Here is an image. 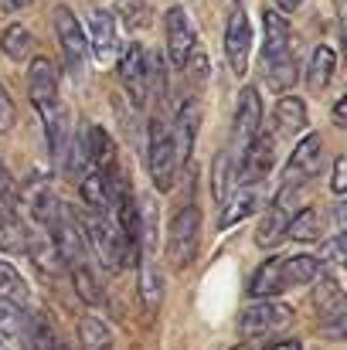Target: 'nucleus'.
<instances>
[{
    "instance_id": "14",
    "label": "nucleus",
    "mask_w": 347,
    "mask_h": 350,
    "mask_svg": "<svg viewBox=\"0 0 347 350\" xmlns=\"http://www.w3.org/2000/svg\"><path fill=\"white\" fill-rule=\"evenodd\" d=\"M248 51H252V27H248V17L242 10H231L229 27H225V58H229V68L242 79L248 72Z\"/></svg>"
},
{
    "instance_id": "47",
    "label": "nucleus",
    "mask_w": 347,
    "mask_h": 350,
    "mask_svg": "<svg viewBox=\"0 0 347 350\" xmlns=\"http://www.w3.org/2000/svg\"><path fill=\"white\" fill-rule=\"evenodd\" d=\"M235 350H245V347H235Z\"/></svg>"
},
{
    "instance_id": "32",
    "label": "nucleus",
    "mask_w": 347,
    "mask_h": 350,
    "mask_svg": "<svg viewBox=\"0 0 347 350\" xmlns=\"http://www.w3.org/2000/svg\"><path fill=\"white\" fill-rule=\"evenodd\" d=\"M21 340H24V350H58L55 334H51V327L44 320H24Z\"/></svg>"
},
{
    "instance_id": "46",
    "label": "nucleus",
    "mask_w": 347,
    "mask_h": 350,
    "mask_svg": "<svg viewBox=\"0 0 347 350\" xmlns=\"http://www.w3.org/2000/svg\"><path fill=\"white\" fill-rule=\"evenodd\" d=\"M27 3H31V0H0V7H3V10H24Z\"/></svg>"
},
{
    "instance_id": "21",
    "label": "nucleus",
    "mask_w": 347,
    "mask_h": 350,
    "mask_svg": "<svg viewBox=\"0 0 347 350\" xmlns=\"http://www.w3.org/2000/svg\"><path fill=\"white\" fill-rule=\"evenodd\" d=\"M320 275V262L313 255H293V258H283L279 265V279H283V289L290 286H307Z\"/></svg>"
},
{
    "instance_id": "29",
    "label": "nucleus",
    "mask_w": 347,
    "mask_h": 350,
    "mask_svg": "<svg viewBox=\"0 0 347 350\" xmlns=\"http://www.w3.org/2000/svg\"><path fill=\"white\" fill-rule=\"evenodd\" d=\"M0 218L3 221L21 218V191H17V180L10 177V170L3 167V160H0Z\"/></svg>"
},
{
    "instance_id": "7",
    "label": "nucleus",
    "mask_w": 347,
    "mask_h": 350,
    "mask_svg": "<svg viewBox=\"0 0 347 350\" xmlns=\"http://www.w3.org/2000/svg\"><path fill=\"white\" fill-rule=\"evenodd\" d=\"M119 82L126 89V96L136 103V106H146L150 99V68H146V48L143 44H126L119 51Z\"/></svg>"
},
{
    "instance_id": "9",
    "label": "nucleus",
    "mask_w": 347,
    "mask_h": 350,
    "mask_svg": "<svg viewBox=\"0 0 347 350\" xmlns=\"http://www.w3.org/2000/svg\"><path fill=\"white\" fill-rule=\"evenodd\" d=\"M167 27V58L174 68H188L194 58V24L184 7H170L164 17Z\"/></svg>"
},
{
    "instance_id": "12",
    "label": "nucleus",
    "mask_w": 347,
    "mask_h": 350,
    "mask_svg": "<svg viewBox=\"0 0 347 350\" xmlns=\"http://www.w3.org/2000/svg\"><path fill=\"white\" fill-rule=\"evenodd\" d=\"M272 163H276V139L266 133V136H255L248 146H245V153H242V160H238V174H235V180H242V184H255V180H262L269 170H272Z\"/></svg>"
},
{
    "instance_id": "19",
    "label": "nucleus",
    "mask_w": 347,
    "mask_h": 350,
    "mask_svg": "<svg viewBox=\"0 0 347 350\" xmlns=\"http://www.w3.org/2000/svg\"><path fill=\"white\" fill-rule=\"evenodd\" d=\"M41 122H44V136H48V150L55 160L65 157V146L72 139V129H68V113L62 109V103H55L51 109L41 113Z\"/></svg>"
},
{
    "instance_id": "8",
    "label": "nucleus",
    "mask_w": 347,
    "mask_h": 350,
    "mask_svg": "<svg viewBox=\"0 0 347 350\" xmlns=\"http://www.w3.org/2000/svg\"><path fill=\"white\" fill-rule=\"evenodd\" d=\"M293 320V310L286 303H276V299H266V303H252L242 317H238V334L242 337H266V334H276L283 330L286 323Z\"/></svg>"
},
{
    "instance_id": "33",
    "label": "nucleus",
    "mask_w": 347,
    "mask_h": 350,
    "mask_svg": "<svg viewBox=\"0 0 347 350\" xmlns=\"http://www.w3.org/2000/svg\"><path fill=\"white\" fill-rule=\"evenodd\" d=\"M140 296H143L146 310H157L160 299H164V279H160L157 265H150V262L140 269Z\"/></svg>"
},
{
    "instance_id": "3",
    "label": "nucleus",
    "mask_w": 347,
    "mask_h": 350,
    "mask_svg": "<svg viewBox=\"0 0 347 350\" xmlns=\"http://www.w3.org/2000/svg\"><path fill=\"white\" fill-rule=\"evenodd\" d=\"M198 241H201V211L194 204L181 208L167 228V258L170 265H188L198 255Z\"/></svg>"
},
{
    "instance_id": "2",
    "label": "nucleus",
    "mask_w": 347,
    "mask_h": 350,
    "mask_svg": "<svg viewBox=\"0 0 347 350\" xmlns=\"http://www.w3.org/2000/svg\"><path fill=\"white\" fill-rule=\"evenodd\" d=\"M146 167L153 177V187L160 194H167L174 187L177 177V150H174V136L170 126L164 119H150V146H146Z\"/></svg>"
},
{
    "instance_id": "16",
    "label": "nucleus",
    "mask_w": 347,
    "mask_h": 350,
    "mask_svg": "<svg viewBox=\"0 0 347 350\" xmlns=\"http://www.w3.org/2000/svg\"><path fill=\"white\" fill-rule=\"evenodd\" d=\"M317 310H320V317L327 320V330L334 334V337H341V330H344V293H341V282L337 279H324L320 282V289H317Z\"/></svg>"
},
{
    "instance_id": "17",
    "label": "nucleus",
    "mask_w": 347,
    "mask_h": 350,
    "mask_svg": "<svg viewBox=\"0 0 347 350\" xmlns=\"http://www.w3.org/2000/svg\"><path fill=\"white\" fill-rule=\"evenodd\" d=\"M113 170V167H110ZM110 170H89L82 180H79V194H82V201L89 204V211H99V215H106V208L113 204V180H110Z\"/></svg>"
},
{
    "instance_id": "20",
    "label": "nucleus",
    "mask_w": 347,
    "mask_h": 350,
    "mask_svg": "<svg viewBox=\"0 0 347 350\" xmlns=\"http://www.w3.org/2000/svg\"><path fill=\"white\" fill-rule=\"evenodd\" d=\"M334 68H337V55L327 44L313 48L310 65H307V85H310V92H324L331 85V79H334Z\"/></svg>"
},
{
    "instance_id": "6",
    "label": "nucleus",
    "mask_w": 347,
    "mask_h": 350,
    "mask_svg": "<svg viewBox=\"0 0 347 350\" xmlns=\"http://www.w3.org/2000/svg\"><path fill=\"white\" fill-rule=\"evenodd\" d=\"M320 163H324V143L317 133H307L290 153V163L283 170V191H296L300 184L313 180L320 174Z\"/></svg>"
},
{
    "instance_id": "34",
    "label": "nucleus",
    "mask_w": 347,
    "mask_h": 350,
    "mask_svg": "<svg viewBox=\"0 0 347 350\" xmlns=\"http://www.w3.org/2000/svg\"><path fill=\"white\" fill-rule=\"evenodd\" d=\"M21 330H24V313H21V306L0 299V340H3V344H14V340H21Z\"/></svg>"
},
{
    "instance_id": "31",
    "label": "nucleus",
    "mask_w": 347,
    "mask_h": 350,
    "mask_svg": "<svg viewBox=\"0 0 347 350\" xmlns=\"http://www.w3.org/2000/svg\"><path fill=\"white\" fill-rule=\"evenodd\" d=\"M72 282H75V293H79V299H82V303L99 306L103 289H99V275L89 269V262H86V265H79V269H72Z\"/></svg>"
},
{
    "instance_id": "26",
    "label": "nucleus",
    "mask_w": 347,
    "mask_h": 350,
    "mask_svg": "<svg viewBox=\"0 0 347 350\" xmlns=\"http://www.w3.org/2000/svg\"><path fill=\"white\" fill-rule=\"evenodd\" d=\"M286 234H290L293 241H320V234H324V218H320V211H317V208L296 211V215L290 218V225H286Z\"/></svg>"
},
{
    "instance_id": "44",
    "label": "nucleus",
    "mask_w": 347,
    "mask_h": 350,
    "mask_svg": "<svg viewBox=\"0 0 347 350\" xmlns=\"http://www.w3.org/2000/svg\"><path fill=\"white\" fill-rule=\"evenodd\" d=\"M334 122H337V126H344L347 122V99H341V103L334 106Z\"/></svg>"
},
{
    "instance_id": "11",
    "label": "nucleus",
    "mask_w": 347,
    "mask_h": 350,
    "mask_svg": "<svg viewBox=\"0 0 347 350\" xmlns=\"http://www.w3.org/2000/svg\"><path fill=\"white\" fill-rule=\"evenodd\" d=\"M259 126H262V99L252 85L242 89L238 96V109H235V122H231V139L238 146V157L245 153V146L259 136Z\"/></svg>"
},
{
    "instance_id": "13",
    "label": "nucleus",
    "mask_w": 347,
    "mask_h": 350,
    "mask_svg": "<svg viewBox=\"0 0 347 350\" xmlns=\"http://www.w3.org/2000/svg\"><path fill=\"white\" fill-rule=\"evenodd\" d=\"M27 96H31V103H34L38 113H44V109H51L58 103V72H55L51 58H31Z\"/></svg>"
},
{
    "instance_id": "35",
    "label": "nucleus",
    "mask_w": 347,
    "mask_h": 350,
    "mask_svg": "<svg viewBox=\"0 0 347 350\" xmlns=\"http://www.w3.org/2000/svg\"><path fill=\"white\" fill-rule=\"evenodd\" d=\"M65 150H68V170H72V177L82 180L89 174V167H92L89 163V150H86V136H72Z\"/></svg>"
},
{
    "instance_id": "4",
    "label": "nucleus",
    "mask_w": 347,
    "mask_h": 350,
    "mask_svg": "<svg viewBox=\"0 0 347 350\" xmlns=\"http://www.w3.org/2000/svg\"><path fill=\"white\" fill-rule=\"evenodd\" d=\"M82 234H86V248H92V252H96V258H99L103 272H110V275H113V272L123 269V245H119V232L106 221V215L89 211V215L82 218Z\"/></svg>"
},
{
    "instance_id": "38",
    "label": "nucleus",
    "mask_w": 347,
    "mask_h": 350,
    "mask_svg": "<svg viewBox=\"0 0 347 350\" xmlns=\"http://www.w3.org/2000/svg\"><path fill=\"white\" fill-rule=\"evenodd\" d=\"M229 153H222L218 160H215V184H211V194L218 198V201H229V177H231V167H229Z\"/></svg>"
},
{
    "instance_id": "40",
    "label": "nucleus",
    "mask_w": 347,
    "mask_h": 350,
    "mask_svg": "<svg viewBox=\"0 0 347 350\" xmlns=\"http://www.w3.org/2000/svg\"><path fill=\"white\" fill-rule=\"evenodd\" d=\"M14 122H17V106H14L10 92L0 85V136H3V133H10V129H14Z\"/></svg>"
},
{
    "instance_id": "10",
    "label": "nucleus",
    "mask_w": 347,
    "mask_h": 350,
    "mask_svg": "<svg viewBox=\"0 0 347 350\" xmlns=\"http://www.w3.org/2000/svg\"><path fill=\"white\" fill-rule=\"evenodd\" d=\"M55 27H58V41H62V51H65V62L75 72H82L86 58H89V41H86V27L79 24V17L68 10V7H58L55 10Z\"/></svg>"
},
{
    "instance_id": "37",
    "label": "nucleus",
    "mask_w": 347,
    "mask_h": 350,
    "mask_svg": "<svg viewBox=\"0 0 347 350\" xmlns=\"http://www.w3.org/2000/svg\"><path fill=\"white\" fill-rule=\"evenodd\" d=\"M58 201H55V194L51 191H38V198H34V218L44 225V228H51V221H55V215H58Z\"/></svg>"
},
{
    "instance_id": "28",
    "label": "nucleus",
    "mask_w": 347,
    "mask_h": 350,
    "mask_svg": "<svg viewBox=\"0 0 347 350\" xmlns=\"http://www.w3.org/2000/svg\"><path fill=\"white\" fill-rule=\"evenodd\" d=\"M79 337H82V350H113V330L99 317H86L79 327Z\"/></svg>"
},
{
    "instance_id": "22",
    "label": "nucleus",
    "mask_w": 347,
    "mask_h": 350,
    "mask_svg": "<svg viewBox=\"0 0 347 350\" xmlns=\"http://www.w3.org/2000/svg\"><path fill=\"white\" fill-rule=\"evenodd\" d=\"M272 119H276V129L279 133H300L303 126H307V103L303 99H296V96H283L279 103H276V109H272Z\"/></svg>"
},
{
    "instance_id": "39",
    "label": "nucleus",
    "mask_w": 347,
    "mask_h": 350,
    "mask_svg": "<svg viewBox=\"0 0 347 350\" xmlns=\"http://www.w3.org/2000/svg\"><path fill=\"white\" fill-rule=\"evenodd\" d=\"M119 14L129 27H140L146 21V3L143 0H119Z\"/></svg>"
},
{
    "instance_id": "27",
    "label": "nucleus",
    "mask_w": 347,
    "mask_h": 350,
    "mask_svg": "<svg viewBox=\"0 0 347 350\" xmlns=\"http://www.w3.org/2000/svg\"><path fill=\"white\" fill-rule=\"evenodd\" d=\"M0 299H7V303H14V306H27V299H31V289H27V282L21 279V272L10 265V262H3L0 258Z\"/></svg>"
},
{
    "instance_id": "24",
    "label": "nucleus",
    "mask_w": 347,
    "mask_h": 350,
    "mask_svg": "<svg viewBox=\"0 0 347 350\" xmlns=\"http://www.w3.org/2000/svg\"><path fill=\"white\" fill-rule=\"evenodd\" d=\"M86 150H89V163L96 170H110L116 160V146H113V136L103 129V126H92L86 133Z\"/></svg>"
},
{
    "instance_id": "36",
    "label": "nucleus",
    "mask_w": 347,
    "mask_h": 350,
    "mask_svg": "<svg viewBox=\"0 0 347 350\" xmlns=\"http://www.w3.org/2000/svg\"><path fill=\"white\" fill-rule=\"evenodd\" d=\"M27 252H31V258L38 262V269H44V272H51V275L62 269V258H58V252H55L51 238H48V241H34Z\"/></svg>"
},
{
    "instance_id": "25",
    "label": "nucleus",
    "mask_w": 347,
    "mask_h": 350,
    "mask_svg": "<svg viewBox=\"0 0 347 350\" xmlns=\"http://www.w3.org/2000/svg\"><path fill=\"white\" fill-rule=\"evenodd\" d=\"M255 208H259V194H255L252 187L235 191V194H231V201H225V208H222V221H218V228H231V225L245 221Z\"/></svg>"
},
{
    "instance_id": "48",
    "label": "nucleus",
    "mask_w": 347,
    "mask_h": 350,
    "mask_svg": "<svg viewBox=\"0 0 347 350\" xmlns=\"http://www.w3.org/2000/svg\"><path fill=\"white\" fill-rule=\"evenodd\" d=\"M58 350H68V347H58Z\"/></svg>"
},
{
    "instance_id": "41",
    "label": "nucleus",
    "mask_w": 347,
    "mask_h": 350,
    "mask_svg": "<svg viewBox=\"0 0 347 350\" xmlns=\"http://www.w3.org/2000/svg\"><path fill=\"white\" fill-rule=\"evenodd\" d=\"M344 234H337V238H331L327 245H324V258L327 262H344Z\"/></svg>"
},
{
    "instance_id": "43",
    "label": "nucleus",
    "mask_w": 347,
    "mask_h": 350,
    "mask_svg": "<svg viewBox=\"0 0 347 350\" xmlns=\"http://www.w3.org/2000/svg\"><path fill=\"white\" fill-rule=\"evenodd\" d=\"M279 3V10L276 14H300L307 3H313V0H276Z\"/></svg>"
},
{
    "instance_id": "18",
    "label": "nucleus",
    "mask_w": 347,
    "mask_h": 350,
    "mask_svg": "<svg viewBox=\"0 0 347 350\" xmlns=\"http://www.w3.org/2000/svg\"><path fill=\"white\" fill-rule=\"evenodd\" d=\"M286 198H290V191H279V198H276V204L266 211V218L259 221V228H255V245H276L283 234H286V225H290V218H293V211L286 208Z\"/></svg>"
},
{
    "instance_id": "45",
    "label": "nucleus",
    "mask_w": 347,
    "mask_h": 350,
    "mask_svg": "<svg viewBox=\"0 0 347 350\" xmlns=\"http://www.w3.org/2000/svg\"><path fill=\"white\" fill-rule=\"evenodd\" d=\"M266 350H303V347H300V340H279V344H269Z\"/></svg>"
},
{
    "instance_id": "1",
    "label": "nucleus",
    "mask_w": 347,
    "mask_h": 350,
    "mask_svg": "<svg viewBox=\"0 0 347 350\" xmlns=\"http://www.w3.org/2000/svg\"><path fill=\"white\" fill-rule=\"evenodd\" d=\"M262 31H266V44H262V55H266V75L272 82L276 92L290 89L296 82V58H293V38H290V24L283 14L276 10H266L262 14Z\"/></svg>"
},
{
    "instance_id": "5",
    "label": "nucleus",
    "mask_w": 347,
    "mask_h": 350,
    "mask_svg": "<svg viewBox=\"0 0 347 350\" xmlns=\"http://www.w3.org/2000/svg\"><path fill=\"white\" fill-rule=\"evenodd\" d=\"M48 238H51V245H55L62 265H68V269L86 265V234L79 228V218H75L65 204L58 208V215H55V221H51V228H48Z\"/></svg>"
},
{
    "instance_id": "30",
    "label": "nucleus",
    "mask_w": 347,
    "mask_h": 350,
    "mask_svg": "<svg viewBox=\"0 0 347 350\" xmlns=\"http://www.w3.org/2000/svg\"><path fill=\"white\" fill-rule=\"evenodd\" d=\"M0 48H3V55H7V58L21 62V58H27V55H31L34 38H31V31H27L24 24H10V27L3 31V38H0Z\"/></svg>"
},
{
    "instance_id": "42",
    "label": "nucleus",
    "mask_w": 347,
    "mask_h": 350,
    "mask_svg": "<svg viewBox=\"0 0 347 350\" xmlns=\"http://www.w3.org/2000/svg\"><path fill=\"white\" fill-rule=\"evenodd\" d=\"M331 187H334V194H344V187H347V160L344 157L334 163V180H331Z\"/></svg>"
},
{
    "instance_id": "15",
    "label": "nucleus",
    "mask_w": 347,
    "mask_h": 350,
    "mask_svg": "<svg viewBox=\"0 0 347 350\" xmlns=\"http://www.w3.org/2000/svg\"><path fill=\"white\" fill-rule=\"evenodd\" d=\"M86 41L96 55V62H113L119 55V38H116V21L110 10H92L89 14V31Z\"/></svg>"
},
{
    "instance_id": "23",
    "label": "nucleus",
    "mask_w": 347,
    "mask_h": 350,
    "mask_svg": "<svg viewBox=\"0 0 347 350\" xmlns=\"http://www.w3.org/2000/svg\"><path fill=\"white\" fill-rule=\"evenodd\" d=\"M279 265H283V258H266V262L255 269V275H252V282H248V293L259 296V299H272L276 293H283Z\"/></svg>"
}]
</instances>
